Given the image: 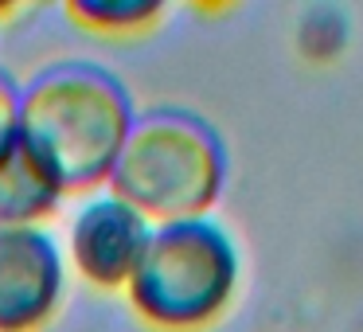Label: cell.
Returning a JSON list of instances; mask_svg holds the SVG:
<instances>
[{"mask_svg":"<svg viewBox=\"0 0 363 332\" xmlns=\"http://www.w3.org/2000/svg\"><path fill=\"white\" fill-rule=\"evenodd\" d=\"M20 141V98L9 79H0V153Z\"/></svg>","mask_w":363,"mask_h":332,"instance_id":"obj_8","label":"cell"},{"mask_svg":"<svg viewBox=\"0 0 363 332\" xmlns=\"http://www.w3.org/2000/svg\"><path fill=\"white\" fill-rule=\"evenodd\" d=\"M133 118L125 90L94 67H59L20 102V141L59 192L110 180Z\"/></svg>","mask_w":363,"mask_h":332,"instance_id":"obj_1","label":"cell"},{"mask_svg":"<svg viewBox=\"0 0 363 332\" xmlns=\"http://www.w3.org/2000/svg\"><path fill=\"white\" fill-rule=\"evenodd\" d=\"M157 0H74L71 16L82 20L90 28H118V32H129V28H145L160 16Z\"/></svg>","mask_w":363,"mask_h":332,"instance_id":"obj_7","label":"cell"},{"mask_svg":"<svg viewBox=\"0 0 363 332\" xmlns=\"http://www.w3.org/2000/svg\"><path fill=\"white\" fill-rule=\"evenodd\" d=\"M149 238L152 223L141 211H133L118 196H106L79 215L71 231V258L90 285L118 289V285H129Z\"/></svg>","mask_w":363,"mask_h":332,"instance_id":"obj_4","label":"cell"},{"mask_svg":"<svg viewBox=\"0 0 363 332\" xmlns=\"http://www.w3.org/2000/svg\"><path fill=\"white\" fill-rule=\"evenodd\" d=\"M223 145L188 114H149L133 121L110 172L113 196L149 223L203 219L223 188Z\"/></svg>","mask_w":363,"mask_h":332,"instance_id":"obj_2","label":"cell"},{"mask_svg":"<svg viewBox=\"0 0 363 332\" xmlns=\"http://www.w3.org/2000/svg\"><path fill=\"white\" fill-rule=\"evenodd\" d=\"M59 297V254L40 231L0 227V332L40 328Z\"/></svg>","mask_w":363,"mask_h":332,"instance_id":"obj_5","label":"cell"},{"mask_svg":"<svg viewBox=\"0 0 363 332\" xmlns=\"http://www.w3.org/2000/svg\"><path fill=\"white\" fill-rule=\"evenodd\" d=\"M55 199V180L24 149V141L0 153V227H28L32 219L48 215Z\"/></svg>","mask_w":363,"mask_h":332,"instance_id":"obj_6","label":"cell"},{"mask_svg":"<svg viewBox=\"0 0 363 332\" xmlns=\"http://www.w3.org/2000/svg\"><path fill=\"white\" fill-rule=\"evenodd\" d=\"M238 289V250L211 219L152 227L129 277L133 309L164 332H199L215 324Z\"/></svg>","mask_w":363,"mask_h":332,"instance_id":"obj_3","label":"cell"}]
</instances>
